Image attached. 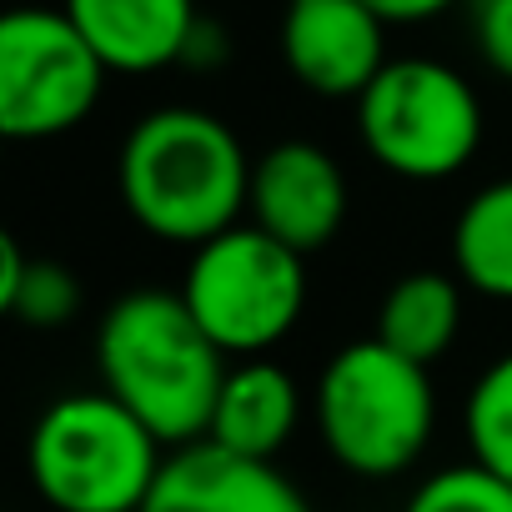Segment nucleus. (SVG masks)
<instances>
[{
	"mask_svg": "<svg viewBox=\"0 0 512 512\" xmlns=\"http://www.w3.org/2000/svg\"><path fill=\"white\" fill-rule=\"evenodd\" d=\"M317 432L337 467L352 477L407 472L437 427L432 367H417L377 337L347 342L317 377L312 392Z\"/></svg>",
	"mask_w": 512,
	"mask_h": 512,
	"instance_id": "nucleus-3",
	"label": "nucleus"
},
{
	"mask_svg": "<svg viewBox=\"0 0 512 512\" xmlns=\"http://www.w3.org/2000/svg\"><path fill=\"white\" fill-rule=\"evenodd\" d=\"M302 422V387L282 362L246 357L226 367V382L216 392V412L206 427V442L251 462H277V452L292 442Z\"/></svg>",
	"mask_w": 512,
	"mask_h": 512,
	"instance_id": "nucleus-12",
	"label": "nucleus"
},
{
	"mask_svg": "<svg viewBox=\"0 0 512 512\" xmlns=\"http://www.w3.org/2000/svg\"><path fill=\"white\" fill-rule=\"evenodd\" d=\"M116 181L141 231L196 251L241 226L251 201V156L221 116L201 106H161L131 126Z\"/></svg>",
	"mask_w": 512,
	"mask_h": 512,
	"instance_id": "nucleus-1",
	"label": "nucleus"
},
{
	"mask_svg": "<svg viewBox=\"0 0 512 512\" xmlns=\"http://www.w3.org/2000/svg\"><path fill=\"white\" fill-rule=\"evenodd\" d=\"M101 392L156 432L166 452L206 442L226 352L196 327L181 292H126L96 327Z\"/></svg>",
	"mask_w": 512,
	"mask_h": 512,
	"instance_id": "nucleus-2",
	"label": "nucleus"
},
{
	"mask_svg": "<svg viewBox=\"0 0 512 512\" xmlns=\"http://www.w3.org/2000/svg\"><path fill=\"white\" fill-rule=\"evenodd\" d=\"M141 512H312V502L277 462L191 442L166 457Z\"/></svg>",
	"mask_w": 512,
	"mask_h": 512,
	"instance_id": "nucleus-10",
	"label": "nucleus"
},
{
	"mask_svg": "<svg viewBox=\"0 0 512 512\" xmlns=\"http://www.w3.org/2000/svg\"><path fill=\"white\" fill-rule=\"evenodd\" d=\"M367 156L402 181L457 176L482 146V101L467 76L442 61L402 56L357 96Z\"/></svg>",
	"mask_w": 512,
	"mask_h": 512,
	"instance_id": "nucleus-6",
	"label": "nucleus"
},
{
	"mask_svg": "<svg viewBox=\"0 0 512 512\" xmlns=\"http://www.w3.org/2000/svg\"><path fill=\"white\" fill-rule=\"evenodd\" d=\"M71 26L91 41L106 71L146 76L186 61L196 36V0H61Z\"/></svg>",
	"mask_w": 512,
	"mask_h": 512,
	"instance_id": "nucleus-11",
	"label": "nucleus"
},
{
	"mask_svg": "<svg viewBox=\"0 0 512 512\" xmlns=\"http://www.w3.org/2000/svg\"><path fill=\"white\" fill-rule=\"evenodd\" d=\"M282 61L317 96H362L387 66V21L362 0H287Z\"/></svg>",
	"mask_w": 512,
	"mask_h": 512,
	"instance_id": "nucleus-9",
	"label": "nucleus"
},
{
	"mask_svg": "<svg viewBox=\"0 0 512 512\" xmlns=\"http://www.w3.org/2000/svg\"><path fill=\"white\" fill-rule=\"evenodd\" d=\"M462 332V282L447 272H407L377 307V342L417 367H437Z\"/></svg>",
	"mask_w": 512,
	"mask_h": 512,
	"instance_id": "nucleus-13",
	"label": "nucleus"
},
{
	"mask_svg": "<svg viewBox=\"0 0 512 512\" xmlns=\"http://www.w3.org/2000/svg\"><path fill=\"white\" fill-rule=\"evenodd\" d=\"M472 41L482 61L512 81V0H472Z\"/></svg>",
	"mask_w": 512,
	"mask_h": 512,
	"instance_id": "nucleus-18",
	"label": "nucleus"
},
{
	"mask_svg": "<svg viewBox=\"0 0 512 512\" xmlns=\"http://www.w3.org/2000/svg\"><path fill=\"white\" fill-rule=\"evenodd\" d=\"M181 302L226 357H262L302 322L307 256L241 221L191 251Z\"/></svg>",
	"mask_w": 512,
	"mask_h": 512,
	"instance_id": "nucleus-5",
	"label": "nucleus"
},
{
	"mask_svg": "<svg viewBox=\"0 0 512 512\" xmlns=\"http://www.w3.org/2000/svg\"><path fill=\"white\" fill-rule=\"evenodd\" d=\"M106 86V61L66 11L21 6L0 21V131L51 141L81 126Z\"/></svg>",
	"mask_w": 512,
	"mask_h": 512,
	"instance_id": "nucleus-7",
	"label": "nucleus"
},
{
	"mask_svg": "<svg viewBox=\"0 0 512 512\" xmlns=\"http://www.w3.org/2000/svg\"><path fill=\"white\" fill-rule=\"evenodd\" d=\"M452 277L492 302H512V176L482 186L452 221Z\"/></svg>",
	"mask_w": 512,
	"mask_h": 512,
	"instance_id": "nucleus-14",
	"label": "nucleus"
},
{
	"mask_svg": "<svg viewBox=\"0 0 512 512\" xmlns=\"http://www.w3.org/2000/svg\"><path fill=\"white\" fill-rule=\"evenodd\" d=\"M0 312H11L21 327L56 332L81 312V282L66 262L26 256L11 231H0Z\"/></svg>",
	"mask_w": 512,
	"mask_h": 512,
	"instance_id": "nucleus-15",
	"label": "nucleus"
},
{
	"mask_svg": "<svg viewBox=\"0 0 512 512\" xmlns=\"http://www.w3.org/2000/svg\"><path fill=\"white\" fill-rule=\"evenodd\" d=\"M166 457L111 392L56 397L26 442L31 482L56 512H141Z\"/></svg>",
	"mask_w": 512,
	"mask_h": 512,
	"instance_id": "nucleus-4",
	"label": "nucleus"
},
{
	"mask_svg": "<svg viewBox=\"0 0 512 512\" xmlns=\"http://www.w3.org/2000/svg\"><path fill=\"white\" fill-rule=\"evenodd\" d=\"M246 221L312 256L337 241L347 221V176L332 151L317 141H277L251 161V201Z\"/></svg>",
	"mask_w": 512,
	"mask_h": 512,
	"instance_id": "nucleus-8",
	"label": "nucleus"
},
{
	"mask_svg": "<svg viewBox=\"0 0 512 512\" xmlns=\"http://www.w3.org/2000/svg\"><path fill=\"white\" fill-rule=\"evenodd\" d=\"M372 16H382L387 26H417V21H432L442 16L452 0H362Z\"/></svg>",
	"mask_w": 512,
	"mask_h": 512,
	"instance_id": "nucleus-19",
	"label": "nucleus"
},
{
	"mask_svg": "<svg viewBox=\"0 0 512 512\" xmlns=\"http://www.w3.org/2000/svg\"><path fill=\"white\" fill-rule=\"evenodd\" d=\"M407 512H512V487L467 457L457 467L432 472L407 497Z\"/></svg>",
	"mask_w": 512,
	"mask_h": 512,
	"instance_id": "nucleus-17",
	"label": "nucleus"
},
{
	"mask_svg": "<svg viewBox=\"0 0 512 512\" xmlns=\"http://www.w3.org/2000/svg\"><path fill=\"white\" fill-rule=\"evenodd\" d=\"M462 437L472 462L512 487V352L472 382L462 402Z\"/></svg>",
	"mask_w": 512,
	"mask_h": 512,
	"instance_id": "nucleus-16",
	"label": "nucleus"
}]
</instances>
